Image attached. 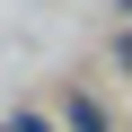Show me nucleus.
<instances>
[{"instance_id":"obj_1","label":"nucleus","mask_w":132,"mask_h":132,"mask_svg":"<svg viewBox=\"0 0 132 132\" xmlns=\"http://www.w3.org/2000/svg\"><path fill=\"white\" fill-rule=\"evenodd\" d=\"M114 62H123V71H132V27H123V35H114Z\"/></svg>"}]
</instances>
